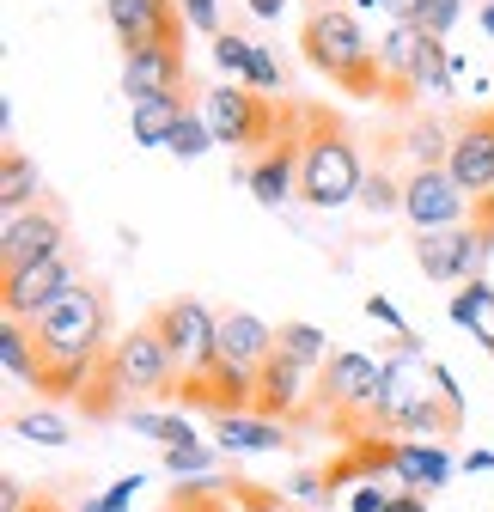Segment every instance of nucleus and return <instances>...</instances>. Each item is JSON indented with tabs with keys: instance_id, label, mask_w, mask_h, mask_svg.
Returning <instances> with one entry per match:
<instances>
[{
	"instance_id": "14",
	"label": "nucleus",
	"mask_w": 494,
	"mask_h": 512,
	"mask_svg": "<svg viewBox=\"0 0 494 512\" xmlns=\"http://www.w3.org/2000/svg\"><path fill=\"white\" fill-rule=\"evenodd\" d=\"M177 7L183 0H110L104 19H110L122 55H135V49H153V43H183L190 19H183Z\"/></svg>"
},
{
	"instance_id": "2",
	"label": "nucleus",
	"mask_w": 494,
	"mask_h": 512,
	"mask_svg": "<svg viewBox=\"0 0 494 512\" xmlns=\"http://www.w3.org/2000/svg\"><path fill=\"white\" fill-rule=\"evenodd\" d=\"M299 55H305V68L324 74L342 98L385 104V61H379L373 43H366V31L354 25L348 7H312V13H305Z\"/></svg>"
},
{
	"instance_id": "22",
	"label": "nucleus",
	"mask_w": 494,
	"mask_h": 512,
	"mask_svg": "<svg viewBox=\"0 0 494 512\" xmlns=\"http://www.w3.org/2000/svg\"><path fill=\"white\" fill-rule=\"evenodd\" d=\"M446 476H452V458L440 452V445H409V439L397 445V482H403L409 494H421V488L434 494Z\"/></svg>"
},
{
	"instance_id": "29",
	"label": "nucleus",
	"mask_w": 494,
	"mask_h": 512,
	"mask_svg": "<svg viewBox=\"0 0 494 512\" xmlns=\"http://www.w3.org/2000/svg\"><path fill=\"white\" fill-rule=\"evenodd\" d=\"M226 494L238 500V512H299V506H287L275 488H263V482H251V476H226Z\"/></svg>"
},
{
	"instance_id": "40",
	"label": "nucleus",
	"mask_w": 494,
	"mask_h": 512,
	"mask_svg": "<svg viewBox=\"0 0 494 512\" xmlns=\"http://www.w3.org/2000/svg\"><path fill=\"white\" fill-rule=\"evenodd\" d=\"M434 391L446 397V409H452V415H464V397H458V378H452L446 366H434Z\"/></svg>"
},
{
	"instance_id": "43",
	"label": "nucleus",
	"mask_w": 494,
	"mask_h": 512,
	"mask_svg": "<svg viewBox=\"0 0 494 512\" xmlns=\"http://www.w3.org/2000/svg\"><path fill=\"white\" fill-rule=\"evenodd\" d=\"M391 512H427V500H421V494H409V488H403V494H397V500H391Z\"/></svg>"
},
{
	"instance_id": "28",
	"label": "nucleus",
	"mask_w": 494,
	"mask_h": 512,
	"mask_svg": "<svg viewBox=\"0 0 494 512\" xmlns=\"http://www.w3.org/2000/svg\"><path fill=\"white\" fill-rule=\"evenodd\" d=\"M122 421H129L135 433H153V439L165 445V452H171V445H196V433H190V421H183V415H153V409H129Z\"/></svg>"
},
{
	"instance_id": "3",
	"label": "nucleus",
	"mask_w": 494,
	"mask_h": 512,
	"mask_svg": "<svg viewBox=\"0 0 494 512\" xmlns=\"http://www.w3.org/2000/svg\"><path fill=\"white\" fill-rule=\"evenodd\" d=\"M366 183L360 141L342 110L305 104V135H299V202L312 208H348Z\"/></svg>"
},
{
	"instance_id": "15",
	"label": "nucleus",
	"mask_w": 494,
	"mask_h": 512,
	"mask_svg": "<svg viewBox=\"0 0 494 512\" xmlns=\"http://www.w3.org/2000/svg\"><path fill=\"white\" fill-rule=\"evenodd\" d=\"M299 135H305V104H293L281 141L244 165V183H251V196H257L263 208H281L287 196H299Z\"/></svg>"
},
{
	"instance_id": "36",
	"label": "nucleus",
	"mask_w": 494,
	"mask_h": 512,
	"mask_svg": "<svg viewBox=\"0 0 494 512\" xmlns=\"http://www.w3.org/2000/svg\"><path fill=\"white\" fill-rule=\"evenodd\" d=\"M141 494V476H122V482H110L98 500H86L80 512H129V500Z\"/></svg>"
},
{
	"instance_id": "41",
	"label": "nucleus",
	"mask_w": 494,
	"mask_h": 512,
	"mask_svg": "<svg viewBox=\"0 0 494 512\" xmlns=\"http://www.w3.org/2000/svg\"><path fill=\"white\" fill-rule=\"evenodd\" d=\"M360 7H379V13H391L397 25H409V19H415V7H421V0H360Z\"/></svg>"
},
{
	"instance_id": "7",
	"label": "nucleus",
	"mask_w": 494,
	"mask_h": 512,
	"mask_svg": "<svg viewBox=\"0 0 494 512\" xmlns=\"http://www.w3.org/2000/svg\"><path fill=\"white\" fill-rule=\"evenodd\" d=\"M318 372H305L299 360H287L281 348L263 360L257 372V397H251V415L263 421H281V427H318V397H312Z\"/></svg>"
},
{
	"instance_id": "20",
	"label": "nucleus",
	"mask_w": 494,
	"mask_h": 512,
	"mask_svg": "<svg viewBox=\"0 0 494 512\" xmlns=\"http://www.w3.org/2000/svg\"><path fill=\"white\" fill-rule=\"evenodd\" d=\"M190 110H196V104H183V98H135V104H129L135 141H141V147H171L177 122L190 116Z\"/></svg>"
},
{
	"instance_id": "39",
	"label": "nucleus",
	"mask_w": 494,
	"mask_h": 512,
	"mask_svg": "<svg viewBox=\"0 0 494 512\" xmlns=\"http://www.w3.org/2000/svg\"><path fill=\"white\" fill-rule=\"evenodd\" d=\"M391 500H397V494H385L379 482H366V488L348 500V512H391Z\"/></svg>"
},
{
	"instance_id": "47",
	"label": "nucleus",
	"mask_w": 494,
	"mask_h": 512,
	"mask_svg": "<svg viewBox=\"0 0 494 512\" xmlns=\"http://www.w3.org/2000/svg\"><path fill=\"white\" fill-rule=\"evenodd\" d=\"M312 7H342V0H312Z\"/></svg>"
},
{
	"instance_id": "30",
	"label": "nucleus",
	"mask_w": 494,
	"mask_h": 512,
	"mask_svg": "<svg viewBox=\"0 0 494 512\" xmlns=\"http://www.w3.org/2000/svg\"><path fill=\"white\" fill-rule=\"evenodd\" d=\"M13 433L31 439V445H68V421L49 415V409H31V415H13Z\"/></svg>"
},
{
	"instance_id": "4",
	"label": "nucleus",
	"mask_w": 494,
	"mask_h": 512,
	"mask_svg": "<svg viewBox=\"0 0 494 512\" xmlns=\"http://www.w3.org/2000/svg\"><path fill=\"white\" fill-rule=\"evenodd\" d=\"M427 384H434V360H421V342H397V354L385 366V427H391V439H434V433L452 439L464 427V415H452L440 391L427 397Z\"/></svg>"
},
{
	"instance_id": "44",
	"label": "nucleus",
	"mask_w": 494,
	"mask_h": 512,
	"mask_svg": "<svg viewBox=\"0 0 494 512\" xmlns=\"http://www.w3.org/2000/svg\"><path fill=\"white\" fill-rule=\"evenodd\" d=\"M281 7H287V0H251V13H257V19H281Z\"/></svg>"
},
{
	"instance_id": "9",
	"label": "nucleus",
	"mask_w": 494,
	"mask_h": 512,
	"mask_svg": "<svg viewBox=\"0 0 494 512\" xmlns=\"http://www.w3.org/2000/svg\"><path fill=\"white\" fill-rule=\"evenodd\" d=\"M446 128H452L446 171L458 177V189L470 202L494 196V104L488 110H446Z\"/></svg>"
},
{
	"instance_id": "16",
	"label": "nucleus",
	"mask_w": 494,
	"mask_h": 512,
	"mask_svg": "<svg viewBox=\"0 0 494 512\" xmlns=\"http://www.w3.org/2000/svg\"><path fill=\"white\" fill-rule=\"evenodd\" d=\"M74 281V250H61V256H49V263H31V269H19V275H0V305H7V317H43L55 299H61V287Z\"/></svg>"
},
{
	"instance_id": "42",
	"label": "nucleus",
	"mask_w": 494,
	"mask_h": 512,
	"mask_svg": "<svg viewBox=\"0 0 494 512\" xmlns=\"http://www.w3.org/2000/svg\"><path fill=\"white\" fill-rule=\"evenodd\" d=\"M19 512H68V506H61V500H55V494H43V488H31V494H25V506H19Z\"/></svg>"
},
{
	"instance_id": "33",
	"label": "nucleus",
	"mask_w": 494,
	"mask_h": 512,
	"mask_svg": "<svg viewBox=\"0 0 494 512\" xmlns=\"http://www.w3.org/2000/svg\"><path fill=\"white\" fill-rule=\"evenodd\" d=\"M360 196H366V208L373 214H391V208H403V177H391V171H366V183H360Z\"/></svg>"
},
{
	"instance_id": "45",
	"label": "nucleus",
	"mask_w": 494,
	"mask_h": 512,
	"mask_svg": "<svg viewBox=\"0 0 494 512\" xmlns=\"http://www.w3.org/2000/svg\"><path fill=\"white\" fill-rule=\"evenodd\" d=\"M464 470H494V452H470V458H464Z\"/></svg>"
},
{
	"instance_id": "25",
	"label": "nucleus",
	"mask_w": 494,
	"mask_h": 512,
	"mask_svg": "<svg viewBox=\"0 0 494 512\" xmlns=\"http://www.w3.org/2000/svg\"><path fill=\"white\" fill-rule=\"evenodd\" d=\"M275 348H281L287 360H299L305 372H324V360L336 354L318 324H275Z\"/></svg>"
},
{
	"instance_id": "32",
	"label": "nucleus",
	"mask_w": 494,
	"mask_h": 512,
	"mask_svg": "<svg viewBox=\"0 0 494 512\" xmlns=\"http://www.w3.org/2000/svg\"><path fill=\"white\" fill-rule=\"evenodd\" d=\"M171 147H177V159H202L208 147H214V128H208V116L202 110H190L177 122V135H171Z\"/></svg>"
},
{
	"instance_id": "31",
	"label": "nucleus",
	"mask_w": 494,
	"mask_h": 512,
	"mask_svg": "<svg viewBox=\"0 0 494 512\" xmlns=\"http://www.w3.org/2000/svg\"><path fill=\"white\" fill-rule=\"evenodd\" d=\"M251 49H257V43H244L238 31H220V37H214V68H220V80H244V68H251Z\"/></svg>"
},
{
	"instance_id": "10",
	"label": "nucleus",
	"mask_w": 494,
	"mask_h": 512,
	"mask_svg": "<svg viewBox=\"0 0 494 512\" xmlns=\"http://www.w3.org/2000/svg\"><path fill=\"white\" fill-rule=\"evenodd\" d=\"M61 250H74L68 244V214H61L55 202H31L25 214L7 220V232H0V275L49 263V256H61Z\"/></svg>"
},
{
	"instance_id": "19",
	"label": "nucleus",
	"mask_w": 494,
	"mask_h": 512,
	"mask_svg": "<svg viewBox=\"0 0 494 512\" xmlns=\"http://www.w3.org/2000/svg\"><path fill=\"white\" fill-rule=\"evenodd\" d=\"M452 244H458V281L464 287L482 281V263L494 256V196H476L470 202V220L452 232Z\"/></svg>"
},
{
	"instance_id": "11",
	"label": "nucleus",
	"mask_w": 494,
	"mask_h": 512,
	"mask_svg": "<svg viewBox=\"0 0 494 512\" xmlns=\"http://www.w3.org/2000/svg\"><path fill=\"white\" fill-rule=\"evenodd\" d=\"M122 92H129V104H135V98H183V104L202 110L183 43H153V49L122 55Z\"/></svg>"
},
{
	"instance_id": "37",
	"label": "nucleus",
	"mask_w": 494,
	"mask_h": 512,
	"mask_svg": "<svg viewBox=\"0 0 494 512\" xmlns=\"http://www.w3.org/2000/svg\"><path fill=\"white\" fill-rule=\"evenodd\" d=\"M183 19H190V31H208V37L226 31L220 25V0H183Z\"/></svg>"
},
{
	"instance_id": "5",
	"label": "nucleus",
	"mask_w": 494,
	"mask_h": 512,
	"mask_svg": "<svg viewBox=\"0 0 494 512\" xmlns=\"http://www.w3.org/2000/svg\"><path fill=\"white\" fill-rule=\"evenodd\" d=\"M293 104H299V98L275 104V98L251 92V86L220 80V86L202 98V116H208V128H214V141H226L232 153H269V147L281 141V128H287Z\"/></svg>"
},
{
	"instance_id": "6",
	"label": "nucleus",
	"mask_w": 494,
	"mask_h": 512,
	"mask_svg": "<svg viewBox=\"0 0 494 512\" xmlns=\"http://www.w3.org/2000/svg\"><path fill=\"white\" fill-rule=\"evenodd\" d=\"M110 366H116V378H122V391H129V397H171L177 378H183V366L171 360V348L159 342V330L147 324V317L129 336L110 342Z\"/></svg>"
},
{
	"instance_id": "46",
	"label": "nucleus",
	"mask_w": 494,
	"mask_h": 512,
	"mask_svg": "<svg viewBox=\"0 0 494 512\" xmlns=\"http://www.w3.org/2000/svg\"><path fill=\"white\" fill-rule=\"evenodd\" d=\"M482 25H488V37H494V0H482Z\"/></svg>"
},
{
	"instance_id": "1",
	"label": "nucleus",
	"mask_w": 494,
	"mask_h": 512,
	"mask_svg": "<svg viewBox=\"0 0 494 512\" xmlns=\"http://www.w3.org/2000/svg\"><path fill=\"white\" fill-rule=\"evenodd\" d=\"M31 348H37V397L74 403L92 366L110 354V299L98 281L74 275L61 287V299L31 317Z\"/></svg>"
},
{
	"instance_id": "26",
	"label": "nucleus",
	"mask_w": 494,
	"mask_h": 512,
	"mask_svg": "<svg viewBox=\"0 0 494 512\" xmlns=\"http://www.w3.org/2000/svg\"><path fill=\"white\" fill-rule=\"evenodd\" d=\"M452 232H415V269L427 281H458V244H452Z\"/></svg>"
},
{
	"instance_id": "8",
	"label": "nucleus",
	"mask_w": 494,
	"mask_h": 512,
	"mask_svg": "<svg viewBox=\"0 0 494 512\" xmlns=\"http://www.w3.org/2000/svg\"><path fill=\"white\" fill-rule=\"evenodd\" d=\"M177 403H190V409H208L214 421H226V415H251V397H257V378L251 372H238L220 348L202 360V366H190L177 378V391H171Z\"/></svg>"
},
{
	"instance_id": "13",
	"label": "nucleus",
	"mask_w": 494,
	"mask_h": 512,
	"mask_svg": "<svg viewBox=\"0 0 494 512\" xmlns=\"http://www.w3.org/2000/svg\"><path fill=\"white\" fill-rule=\"evenodd\" d=\"M464 208H470V196L458 189V177L446 165L403 171V214L415 232H452V226H464Z\"/></svg>"
},
{
	"instance_id": "17",
	"label": "nucleus",
	"mask_w": 494,
	"mask_h": 512,
	"mask_svg": "<svg viewBox=\"0 0 494 512\" xmlns=\"http://www.w3.org/2000/svg\"><path fill=\"white\" fill-rule=\"evenodd\" d=\"M214 348L238 366V372H263V360L275 354V330L263 324V317H251V311H220V336H214Z\"/></svg>"
},
{
	"instance_id": "34",
	"label": "nucleus",
	"mask_w": 494,
	"mask_h": 512,
	"mask_svg": "<svg viewBox=\"0 0 494 512\" xmlns=\"http://www.w3.org/2000/svg\"><path fill=\"white\" fill-rule=\"evenodd\" d=\"M458 13H464V0H421V7H415V19H409V25L446 43V31L458 25Z\"/></svg>"
},
{
	"instance_id": "27",
	"label": "nucleus",
	"mask_w": 494,
	"mask_h": 512,
	"mask_svg": "<svg viewBox=\"0 0 494 512\" xmlns=\"http://www.w3.org/2000/svg\"><path fill=\"white\" fill-rule=\"evenodd\" d=\"M165 512H238V500L226 494V482H177Z\"/></svg>"
},
{
	"instance_id": "38",
	"label": "nucleus",
	"mask_w": 494,
	"mask_h": 512,
	"mask_svg": "<svg viewBox=\"0 0 494 512\" xmlns=\"http://www.w3.org/2000/svg\"><path fill=\"white\" fill-rule=\"evenodd\" d=\"M366 317H379L385 330H397V342H415V336H409V324H403V311H397L391 299H379V293H373V299H366Z\"/></svg>"
},
{
	"instance_id": "18",
	"label": "nucleus",
	"mask_w": 494,
	"mask_h": 512,
	"mask_svg": "<svg viewBox=\"0 0 494 512\" xmlns=\"http://www.w3.org/2000/svg\"><path fill=\"white\" fill-rule=\"evenodd\" d=\"M415 55H421V31L415 25H391L385 43H379V61H385V104L391 110H415L421 92H415Z\"/></svg>"
},
{
	"instance_id": "21",
	"label": "nucleus",
	"mask_w": 494,
	"mask_h": 512,
	"mask_svg": "<svg viewBox=\"0 0 494 512\" xmlns=\"http://www.w3.org/2000/svg\"><path fill=\"white\" fill-rule=\"evenodd\" d=\"M293 427L281 421H263V415H226L214 421V445H226V452H275V445H287Z\"/></svg>"
},
{
	"instance_id": "35",
	"label": "nucleus",
	"mask_w": 494,
	"mask_h": 512,
	"mask_svg": "<svg viewBox=\"0 0 494 512\" xmlns=\"http://www.w3.org/2000/svg\"><path fill=\"white\" fill-rule=\"evenodd\" d=\"M214 458H220V452H214V445H202V439H196V445H171V452H165V470H171V476H202V470H214Z\"/></svg>"
},
{
	"instance_id": "12",
	"label": "nucleus",
	"mask_w": 494,
	"mask_h": 512,
	"mask_svg": "<svg viewBox=\"0 0 494 512\" xmlns=\"http://www.w3.org/2000/svg\"><path fill=\"white\" fill-rule=\"evenodd\" d=\"M147 324L159 330V342L171 348V360L190 372V366H202L208 354H214V336H220V311H208L202 299H159L153 311H147Z\"/></svg>"
},
{
	"instance_id": "24",
	"label": "nucleus",
	"mask_w": 494,
	"mask_h": 512,
	"mask_svg": "<svg viewBox=\"0 0 494 512\" xmlns=\"http://www.w3.org/2000/svg\"><path fill=\"white\" fill-rule=\"evenodd\" d=\"M452 324L476 330V336H482V348L494 354V287H488V281L458 287V299H452Z\"/></svg>"
},
{
	"instance_id": "23",
	"label": "nucleus",
	"mask_w": 494,
	"mask_h": 512,
	"mask_svg": "<svg viewBox=\"0 0 494 512\" xmlns=\"http://www.w3.org/2000/svg\"><path fill=\"white\" fill-rule=\"evenodd\" d=\"M37 202V165H31V153H19V147H7L0 153V214H25Z\"/></svg>"
}]
</instances>
